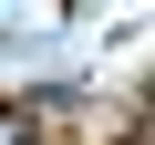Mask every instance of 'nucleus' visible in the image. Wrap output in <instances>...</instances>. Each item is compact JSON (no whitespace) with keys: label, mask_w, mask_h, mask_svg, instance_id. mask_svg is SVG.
<instances>
[{"label":"nucleus","mask_w":155,"mask_h":145,"mask_svg":"<svg viewBox=\"0 0 155 145\" xmlns=\"http://www.w3.org/2000/svg\"><path fill=\"white\" fill-rule=\"evenodd\" d=\"M0 145H21V114H0Z\"/></svg>","instance_id":"obj_1"}]
</instances>
